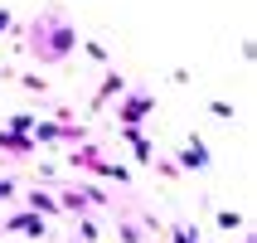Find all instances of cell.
<instances>
[{
  "mask_svg": "<svg viewBox=\"0 0 257 243\" xmlns=\"http://www.w3.org/2000/svg\"><path fill=\"white\" fill-rule=\"evenodd\" d=\"M73 49H78V29L68 25L63 10H44L29 25V54L39 58V63H63Z\"/></svg>",
  "mask_w": 257,
  "mask_h": 243,
  "instance_id": "6da1fadb",
  "label": "cell"
},
{
  "mask_svg": "<svg viewBox=\"0 0 257 243\" xmlns=\"http://www.w3.org/2000/svg\"><path fill=\"white\" fill-rule=\"evenodd\" d=\"M170 243H199V233L189 229V224H175V229H170Z\"/></svg>",
  "mask_w": 257,
  "mask_h": 243,
  "instance_id": "9a60e30c",
  "label": "cell"
},
{
  "mask_svg": "<svg viewBox=\"0 0 257 243\" xmlns=\"http://www.w3.org/2000/svg\"><path fill=\"white\" fill-rule=\"evenodd\" d=\"M243 243H252V238H243Z\"/></svg>",
  "mask_w": 257,
  "mask_h": 243,
  "instance_id": "d6986e66",
  "label": "cell"
},
{
  "mask_svg": "<svg viewBox=\"0 0 257 243\" xmlns=\"http://www.w3.org/2000/svg\"><path fill=\"white\" fill-rule=\"evenodd\" d=\"M5 200H15V180H10V175H0V204H5Z\"/></svg>",
  "mask_w": 257,
  "mask_h": 243,
  "instance_id": "e0dca14e",
  "label": "cell"
},
{
  "mask_svg": "<svg viewBox=\"0 0 257 243\" xmlns=\"http://www.w3.org/2000/svg\"><path fill=\"white\" fill-rule=\"evenodd\" d=\"M0 233H15V238H49V219H39V214H29V209H20V214H10V219H0Z\"/></svg>",
  "mask_w": 257,
  "mask_h": 243,
  "instance_id": "5b68a950",
  "label": "cell"
},
{
  "mask_svg": "<svg viewBox=\"0 0 257 243\" xmlns=\"http://www.w3.org/2000/svg\"><path fill=\"white\" fill-rule=\"evenodd\" d=\"M121 136L136 146V160H151V141H146V131H141V127H121Z\"/></svg>",
  "mask_w": 257,
  "mask_h": 243,
  "instance_id": "30bf717a",
  "label": "cell"
},
{
  "mask_svg": "<svg viewBox=\"0 0 257 243\" xmlns=\"http://www.w3.org/2000/svg\"><path fill=\"white\" fill-rule=\"evenodd\" d=\"M116 238H121V243H146V233L136 229L131 219H121V224H116Z\"/></svg>",
  "mask_w": 257,
  "mask_h": 243,
  "instance_id": "4fadbf2b",
  "label": "cell"
},
{
  "mask_svg": "<svg viewBox=\"0 0 257 243\" xmlns=\"http://www.w3.org/2000/svg\"><path fill=\"white\" fill-rule=\"evenodd\" d=\"M209 146H204V136H189L185 141V151H180V160H175V166H180V171H209Z\"/></svg>",
  "mask_w": 257,
  "mask_h": 243,
  "instance_id": "8992f818",
  "label": "cell"
},
{
  "mask_svg": "<svg viewBox=\"0 0 257 243\" xmlns=\"http://www.w3.org/2000/svg\"><path fill=\"white\" fill-rule=\"evenodd\" d=\"M126 93V83L116 78V73H107V83H102V93H97V102H107V98H121Z\"/></svg>",
  "mask_w": 257,
  "mask_h": 243,
  "instance_id": "8fae6325",
  "label": "cell"
},
{
  "mask_svg": "<svg viewBox=\"0 0 257 243\" xmlns=\"http://www.w3.org/2000/svg\"><path fill=\"white\" fill-rule=\"evenodd\" d=\"M78 238H83V243H97V238H102V229L92 224V219H78Z\"/></svg>",
  "mask_w": 257,
  "mask_h": 243,
  "instance_id": "5bb4252c",
  "label": "cell"
},
{
  "mask_svg": "<svg viewBox=\"0 0 257 243\" xmlns=\"http://www.w3.org/2000/svg\"><path fill=\"white\" fill-rule=\"evenodd\" d=\"M68 166H73V171H92V175H102V180H121V185H131V171L121 166V160H107L92 141H83V151H68Z\"/></svg>",
  "mask_w": 257,
  "mask_h": 243,
  "instance_id": "7a4b0ae2",
  "label": "cell"
},
{
  "mask_svg": "<svg viewBox=\"0 0 257 243\" xmlns=\"http://www.w3.org/2000/svg\"><path fill=\"white\" fill-rule=\"evenodd\" d=\"M54 200H58V214H73V219H87V209H92V204H87V195H83V185L58 190Z\"/></svg>",
  "mask_w": 257,
  "mask_h": 243,
  "instance_id": "52a82bcc",
  "label": "cell"
},
{
  "mask_svg": "<svg viewBox=\"0 0 257 243\" xmlns=\"http://www.w3.org/2000/svg\"><path fill=\"white\" fill-rule=\"evenodd\" d=\"M25 209H29V214H39V219H58L54 190H29V195H25Z\"/></svg>",
  "mask_w": 257,
  "mask_h": 243,
  "instance_id": "9c48e42d",
  "label": "cell"
},
{
  "mask_svg": "<svg viewBox=\"0 0 257 243\" xmlns=\"http://www.w3.org/2000/svg\"><path fill=\"white\" fill-rule=\"evenodd\" d=\"M0 151L15 156V160H25V156H34L39 146H34V136H20V131H5V127H0Z\"/></svg>",
  "mask_w": 257,
  "mask_h": 243,
  "instance_id": "ba28073f",
  "label": "cell"
},
{
  "mask_svg": "<svg viewBox=\"0 0 257 243\" xmlns=\"http://www.w3.org/2000/svg\"><path fill=\"white\" fill-rule=\"evenodd\" d=\"M218 229H243V214H233V209H223V214H218Z\"/></svg>",
  "mask_w": 257,
  "mask_h": 243,
  "instance_id": "2e32d148",
  "label": "cell"
},
{
  "mask_svg": "<svg viewBox=\"0 0 257 243\" xmlns=\"http://www.w3.org/2000/svg\"><path fill=\"white\" fill-rule=\"evenodd\" d=\"M29 136H34V146H78V141H87V127H73V122H34V131H29Z\"/></svg>",
  "mask_w": 257,
  "mask_h": 243,
  "instance_id": "277c9868",
  "label": "cell"
},
{
  "mask_svg": "<svg viewBox=\"0 0 257 243\" xmlns=\"http://www.w3.org/2000/svg\"><path fill=\"white\" fill-rule=\"evenodd\" d=\"M151 112H156V98H151L146 88H126L121 102H116V122H121V127H141Z\"/></svg>",
  "mask_w": 257,
  "mask_h": 243,
  "instance_id": "3957f363",
  "label": "cell"
},
{
  "mask_svg": "<svg viewBox=\"0 0 257 243\" xmlns=\"http://www.w3.org/2000/svg\"><path fill=\"white\" fill-rule=\"evenodd\" d=\"M10 25H15V20H10V10H0V34H5Z\"/></svg>",
  "mask_w": 257,
  "mask_h": 243,
  "instance_id": "ac0fdd59",
  "label": "cell"
},
{
  "mask_svg": "<svg viewBox=\"0 0 257 243\" xmlns=\"http://www.w3.org/2000/svg\"><path fill=\"white\" fill-rule=\"evenodd\" d=\"M5 131H20V136H29V131H34V117H29V112H15L10 122H5Z\"/></svg>",
  "mask_w": 257,
  "mask_h": 243,
  "instance_id": "7c38bea8",
  "label": "cell"
}]
</instances>
